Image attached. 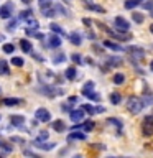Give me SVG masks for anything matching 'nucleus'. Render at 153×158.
Masks as SVG:
<instances>
[{
  "instance_id": "nucleus-1",
  "label": "nucleus",
  "mask_w": 153,
  "mask_h": 158,
  "mask_svg": "<svg viewBox=\"0 0 153 158\" xmlns=\"http://www.w3.org/2000/svg\"><path fill=\"white\" fill-rule=\"evenodd\" d=\"M143 107H145V104H143L142 97H137V96H130L127 101V109L130 110L132 114H140L143 110Z\"/></svg>"
},
{
  "instance_id": "nucleus-31",
  "label": "nucleus",
  "mask_w": 153,
  "mask_h": 158,
  "mask_svg": "<svg viewBox=\"0 0 153 158\" xmlns=\"http://www.w3.org/2000/svg\"><path fill=\"white\" fill-rule=\"evenodd\" d=\"M137 5H142V0H127V2H125V8L132 10V8H135Z\"/></svg>"
},
{
  "instance_id": "nucleus-39",
  "label": "nucleus",
  "mask_w": 153,
  "mask_h": 158,
  "mask_svg": "<svg viewBox=\"0 0 153 158\" xmlns=\"http://www.w3.org/2000/svg\"><path fill=\"white\" fill-rule=\"evenodd\" d=\"M10 142L20 143V145H25V138H22V137H10Z\"/></svg>"
},
{
  "instance_id": "nucleus-48",
  "label": "nucleus",
  "mask_w": 153,
  "mask_h": 158,
  "mask_svg": "<svg viewBox=\"0 0 153 158\" xmlns=\"http://www.w3.org/2000/svg\"><path fill=\"white\" fill-rule=\"evenodd\" d=\"M3 40H5V38H3V35H2V33H0V43H2V41H3Z\"/></svg>"
},
{
  "instance_id": "nucleus-27",
  "label": "nucleus",
  "mask_w": 153,
  "mask_h": 158,
  "mask_svg": "<svg viewBox=\"0 0 153 158\" xmlns=\"http://www.w3.org/2000/svg\"><path fill=\"white\" fill-rule=\"evenodd\" d=\"M77 128H82V132H91L92 128H94V122L92 120H87V122H84L82 125H79ZM76 130V128H74Z\"/></svg>"
},
{
  "instance_id": "nucleus-18",
  "label": "nucleus",
  "mask_w": 153,
  "mask_h": 158,
  "mask_svg": "<svg viewBox=\"0 0 153 158\" xmlns=\"http://www.w3.org/2000/svg\"><path fill=\"white\" fill-rule=\"evenodd\" d=\"M122 63H123V61H122L120 58H115V56L107 58V64H109V68H118Z\"/></svg>"
},
{
  "instance_id": "nucleus-14",
  "label": "nucleus",
  "mask_w": 153,
  "mask_h": 158,
  "mask_svg": "<svg viewBox=\"0 0 153 158\" xmlns=\"http://www.w3.org/2000/svg\"><path fill=\"white\" fill-rule=\"evenodd\" d=\"M64 76H66V79H69V81H74V79L77 77V71L74 66H69L66 71H64Z\"/></svg>"
},
{
  "instance_id": "nucleus-23",
  "label": "nucleus",
  "mask_w": 153,
  "mask_h": 158,
  "mask_svg": "<svg viewBox=\"0 0 153 158\" xmlns=\"http://www.w3.org/2000/svg\"><path fill=\"white\" fill-rule=\"evenodd\" d=\"M127 51H130L133 56H137V58H143V49L142 48H137V46H130V48H127Z\"/></svg>"
},
{
  "instance_id": "nucleus-16",
  "label": "nucleus",
  "mask_w": 153,
  "mask_h": 158,
  "mask_svg": "<svg viewBox=\"0 0 153 158\" xmlns=\"http://www.w3.org/2000/svg\"><path fill=\"white\" fill-rule=\"evenodd\" d=\"M104 46L105 48H109V49H112V51H115V53H120V51H123V48L120 46V44H115V43H112V41H104Z\"/></svg>"
},
{
  "instance_id": "nucleus-17",
  "label": "nucleus",
  "mask_w": 153,
  "mask_h": 158,
  "mask_svg": "<svg viewBox=\"0 0 153 158\" xmlns=\"http://www.w3.org/2000/svg\"><path fill=\"white\" fill-rule=\"evenodd\" d=\"M35 147L39 150H53L56 147V143H44V142H35Z\"/></svg>"
},
{
  "instance_id": "nucleus-3",
  "label": "nucleus",
  "mask_w": 153,
  "mask_h": 158,
  "mask_svg": "<svg viewBox=\"0 0 153 158\" xmlns=\"http://www.w3.org/2000/svg\"><path fill=\"white\" fill-rule=\"evenodd\" d=\"M35 118H36L38 122H49V118H51V114H49L48 109L44 107H39L35 110Z\"/></svg>"
},
{
  "instance_id": "nucleus-51",
  "label": "nucleus",
  "mask_w": 153,
  "mask_h": 158,
  "mask_svg": "<svg viewBox=\"0 0 153 158\" xmlns=\"http://www.w3.org/2000/svg\"><path fill=\"white\" fill-rule=\"evenodd\" d=\"M72 158H82L81 155H76V156H72Z\"/></svg>"
},
{
  "instance_id": "nucleus-46",
  "label": "nucleus",
  "mask_w": 153,
  "mask_h": 158,
  "mask_svg": "<svg viewBox=\"0 0 153 158\" xmlns=\"http://www.w3.org/2000/svg\"><path fill=\"white\" fill-rule=\"evenodd\" d=\"M82 23H84V25H87V27L91 28V20H89V18H82Z\"/></svg>"
},
{
  "instance_id": "nucleus-10",
  "label": "nucleus",
  "mask_w": 153,
  "mask_h": 158,
  "mask_svg": "<svg viewBox=\"0 0 153 158\" xmlns=\"http://www.w3.org/2000/svg\"><path fill=\"white\" fill-rule=\"evenodd\" d=\"M74 140H86V133H82V132H76V130H72L71 133L68 135V142L71 143Z\"/></svg>"
},
{
  "instance_id": "nucleus-47",
  "label": "nucleus",
  "mask_w": 153,
  "mask_h": 158,
  "mask_svg": "<svg viewBox=\"0 0 153 158\" xmlns=\"http://www.w3.org/2000/svg\"><path fill=\"white\" fill-rule=\"evenodd\" d=\"M22 2H23L25 5H30V3H31V2H33V0H22Z\"/></svg>"
},
{
  "instance_id": "nucleus-42",
  "label": "nucleus",
  "mask_w": 153,
  "mask_h": 158,
  "mask_svg": "<svg viewBox=\"0 0 153 158\" xmlns=\"http://www.w3.org/2000/svg\"><path fill=\"white\" fill-rule=\"evenodd\" d=\"M87 97H89V99H91V101H97V102H99V101H101V96H99V94H97L96 91H94V92H91V94H89V96H87Z\"/></svg>"
},
{
  "instance_id": "nucleus-12",
  "label": "nucleus",
  "mask_w": 153,
  "mask_h": 158,
  "mask_svg": "<svg viewBox=\"0 0 153 158\" xmlns=\"http://www.w3.org/2000/svg\"><path fill=\"white\" fill-rule=\"evenodd\" d=\"M10 123H12L13 127H23L25 117L23 115H12V117H10Z\"/></svg>"
},
{
  "instance_id": "nucleus-7",
  "label": "nucleus",
  "mask_w": 153,
  "mask_h": 158,
  "mask_svg": "<svg viewBox=\"0 0 153 158\" xmlns=\"http://www.w3.org/2000/svg\"><path fill=\"white\" fill-rule=\"evenodd\" d=\"M20 104H23V99H20V97H7L2 101V106L5 107H17Z\"/></svg>"
},
{
  "instance_id": "nucleus-20",
  "label": "nucleus",
  "mask_w": 153,
  "mask_h": 158,
  "mask_svg": "<svg viewBox=\"0 0 153 158\" xmlns=\"http://www.w3.org/2000/svg\"><path fill=\"white\" fill-rule=\"evenodd\" d=\"M109 99H110V104H112V106H118V104L122 102V96H120V92H112Z\"/></svg>"
},
{
  "instance_id": "nucleus-41",
  "label": "nucleus",
  "mask_w": 153,
  "mask_h": 158,
  "mask_svg": "<svg viewBox=\"0 0 153 158\" xmlns=\"http://www.w3.org/2000/svg\"><path fill=\"white\" fill-rule=\"evenodd\" d=\"M142 7L151 12V10H153V0H148V2H142Z\"/></svg>"
},
{
  "instance_id": "nucleus-53",
  "label": "nucleus",
  "mask_w": 153,
  "mask_h": 158,
  "mask_svg": "<svg viewBox=\"0 0 153 158\" xmlns=\"http://www.w3.org/2000/svg\"><path fill=\"white\" fill-rule=\"evenodd\" d=\"M109 158H117V156H109Z\"/></svg>"
},
{
  "instance_id": "nucleus-25",
  "label": "nucleus",
  "mask_w": 153,
  "mask_h": 158,
  "mask_svg": "<svg viewBox=\"0 0 153 158\" xmlns=\"http://www.w3.org/2000/svg\"><path fill=\"white\" fill-rule=\"evenodd\" d=\"M10 73V68H8V63L5 61V59H0V74L5 76V74Z\"/></svg>"
},
{
  "instance_id": "nucleus-49",
  "label": "nucleus",
  "mask_w": 153,
  "mask_h": 158,
  "mask_svg": "<svg viewBox=\"0 0 153 158\" xmlns=\"http://www.w3.org/2000/svg\"><path fill=\"white\" fill-rule=\"evenodd\" d=\"M150 69H151V71H153V61L150 63Z\"/></svg>"
},
{
  "instance_id": "nucleus-15",
  "label": "nucleus",
  "mask_w": 153,
  "mask_h": 158,
  "mask_svg": "<svg viewBox=\"0 0 153 158\" xmlns=\"http://www.w3.org/2000/svg\"><path fill=\"white\" fill-rule=\"evenodd\" d=\"M94 86H96V84H94L92 81H89V82H86V84H84V86H82V96H89V94H91V92H94Z\"/></svg>"
},
{
  "instance_id": "nucleus-37",
  "label": "nucleus",
  "mask_w": 153,
  "mask_h": 158,
  "mask_svg": "<svg viewBox=\"0 0 153 158\" xmlns=\"http://www.w3.org/2000/svg\"><path fill=\"white\" fill-rule=\"evenodd\" d=\"M38 3H39V8H48V7H53V3H51V0H38Z\"/></svg>"
},
{
  "instance_id": "nucleus-54",
  "label": "nucleus",
  "mask_w": 153,
  "mask_h": 158,
  "mask_svg": "<svg viewBox=\"0 0 153 158\" xmlns=\"http://www.w3.org/2000/svg\"><path fill=\"white\" fill-rule=\"evenodd\" d=\"M64 2H69V0H64Z\"/></svg>"
},
{
  "instance_id": "nucleus-19",
  "label": "nucleus",
  "mask_w": 153,
  "mask_h": 158,
  "mask_svg": "<svg viewBox=\"0 0 153 158\" xmlns=\"http://www.w3.org/2000/svg\"><path fill=\"white\" fill-rule=\"evenodd\" d=\"M107 123H110V125L117 127V130H118V132H120V130H122V127H123L122 120H118L117 117H110V118H107Z\"/></svg>"
},
{
  "instance_id": "nucleus-45",
  "label": "nucleus",
  "mask_w": 153,
  "mask_h": 158,
  "mask_svg": "<svg viewBox=\"0 0 153 158\" xmlns=\"http://www.w3.org/2000/svg\"><path fill=\"white\" fill-rule=\"evenodd\" d=\"M68 102H71V104H76V102H77V97H76V96H71V97L68 99Z\"/></svg>"
},
{
  "instance_id": "nucleus-13",
  "label": "nucleus",
  "mask_w": 153,
  "mask_h": 158,
  "mask_svg": "<svg viewBox=\"0 0 153 158\" xmlns=\"http://www.w3.org/2000/svg\"><path fill=\"white\" fill-rule=\"evenodd\" d=\"M20 48H22V51L23 53H31L33 51V46H31V43H30V40H20Z\"/></svg>"
},
{
  "instance_id": "nucleus-34",
  "label": "nucleus",
  "mask_w": 153,
  "mask_h": 158,
  "mask_svg": "<svg viewBox=\"0 0 153 158\" xmlns=\"http://www.w3.org/2000/svg\"><path fill=\"white\" fill-rule=\"evenodd\" d=\"M81 109H84V112L91 114V115H94V114H96V107L91 106V104H82V107H81Z\"/></svg>"
},
{
  "instance_id": "nucleus-52",
  "label": "nucleus",
  "mask_w": 153,
  "mask_h": 158,
  "mask_svg": "<svg viewBox=\"0 0 153 158\" xmlns=\"http://www.w3.org/2000/svg\"><path fill=\"white\" fill-rule=\"evenodd\" d=\"M150 15H151V17H153V10H151V12H150Z\"/></svg>"
},
{
  "instance_id": "nucleus-50",
  "label": "nucleus",
  "mask_w": 153,
  "mask_h": 158,
  "mask_svg": "<svg viewBox=\"0 0 153 158\" xmlns=\"http://www.w3.org/2000/svg\"><path fill=\"white\" fill-rule=\"evenodd\" d=\"M150 31L153 33V25H150Z\"/></svg>"
},
{
  "instance_id": "nucleus-32",
  "label": "nucleus",
  "mask_w": 153,
  "mask_h": 158,
  "mask_svg": "<svg viewBox=\"0 0 153 158\" xmlns=\"http://www.w3.org/2000/svg\"><path fill=\"white\" fill-rule=\"evenodd\" d=\"M30 18H33V12H31V8H28V10H25V12L20 13V20H30Z\"/></svg>"
},
{
  "instance_id": "nucleus-43",
  "label": "nucleus",
  "mask_w": 153,
  "mask_h": 158,
  "mask_svg": "<svg viewBox=\"0 0 153 158\" xmlns=\"http://www.w3.org/2000/svg\"><path fill=\"white\" fill-rule=\"evenodd\" d=\"M23 153H25V155H27V156H30V158H39L38 155H35V153H31V152H30V150H25Z\"/></svg>"
},
{
  "instance_id": "nucleus-30",
  "label": "nucleus",
  "mask_w": 153,
  "mask_h": 158,
  "mask_svg": "<svg viewBox=\"0 0 153 158\" xmlns=\"http://www.w3.org/2000/svg\"><path fill=\"white\" fill-rule=\"evenodd\" d=\"M64 61H66V54L64 53H58V54L53 56V63L54 64H59V63H64Z\"/></svg>"
},
{
  "instance_id": "nucleus-24",
  "label": "nucleus",
  "mask_w": 153,
  "mask_h": 158,
  "mask_svg": "<svg viewBox=\"0 0 153 158\" xmlns=\"http://www.w3.org/2000/svg\"><path fill=\"white\" fill-rule=\"evenodd\" d=\"M86 7L89 10H92V12H97V13H105V10H104V7H101V5H96V3H86Z\"/></svg>"
},
{
  "instance_id": "nucleus-29",
  "label": "nucleus",
  "mask_w": 153,
  "mask_h": 158,
  "mask_svg": "<svg viewBox=\"0 0 153 158\" xmlns=\"http://www.w3.org/2000/svg\"><path fill=\"white\" fill-rule=\"evenodd\" d=\"M12 66H17V68L25 66V59L20 58V56H13V58H12Z\"/></svg>"
},
{
  "instance_id": "nucleus-2",
  "label": "nucleus",
  "mask_w": 153,
  "mask_h": 158,
  "mask_svg": "<svg viewBox=\"0 0 153 158\" xmlns=\"http://www.w3.org/2000/svg\"><path fill=\"white\" fill-rule=\"evenodd\" d=\"M142 133L143 135H153V115H147L142 120Z\"/></svg>"
},
{
  "instance_id": "nucleus-40",
  "label": "nucleus",
  "mask_w": 153,
  "mask_h": 158,
  "mask_svg": "<svg viewBox=\"0 0 153 158\" xmlns=\"http://www.w3.org/2000/svg\"><path fill=\"white\" fill-rule=\"evenodd\" d=\"M71 59H72V61H74V63H76V64H82V61H84V59H82L81 56H79V54H77V53H74V54H72V56H71Z\"/></svg>"
},
{
  "instance_id": "nucleus-44",
  "label": "nucleus",
  "mask_w": 153,
  "mask_h": 158,
  "mask_svg": "<svg viewBox=\"0 0 153 158\" xmlns=\"http://www.w3.org/2000/svg\"><path fill=\"white\" fill-rule=\"evenodd\" d=\"M102 112H105V107H102V106L96 107V114H102Z\"/></svg>"
},
{
  "instance_id": "nucleus-26",
  "label": "nucleus",
  "mask_w": 153,
  "mask_h": 158,
  "mask_svg": "<svg viewBox=\"0 0 153 158\" xmlns=\"http://www.w3.org/2000/svg\"><path fill=\"white\" fill-rule=\"evenodd\" d=\"M49 30H51L54 35H59V36H61V35H64V30L59 27L58 23H51V25H49Z\"/></svg>"
},
{
  "instance_id": "nucleus-36",
  "label": "nucleus",
  "mask_w": 153,
  "mask_h": 158,
  "mask_svg": "<svg viewBox=\"0 0 153 158\" xmlns=\"http://www.w3.org/2000/svg\"><path fill=\"white\" fill-rule=\"evenodd\" d=\"M17 25H18V20L12 18V20L8 22V25H7V30H8V31H13V30L17 28Z\"/></svg>"
},
{
  "instance_id": "nucleus-22",
  "label": "nucleus",
  "mask_w": 153,
  "mask_h": 158,
  "mask_svg": "<svg viewBox=\"0 0 153 158\" xmlns=\"http://www.w3.org/2000/svg\"><path fill=\"white\" fill-rule=\"evenodd\" d=\"M114 84H115V86H120V84H123L125 82V76H123L122 73H117V74H114Z\"/></svg>"
},
{
  "instance_id": "nucleus-8",
  "label": "nucleus",
  "mask_w": 153,
  "mask_h": 158,
  "mask_svg": "<svg viewBox=\"0 0 153 158\" xmlns=\"http://www.w3.org/2000/svg\"><path fill=\"white\" fill-rule=\"evenodd\" d=\"M69 43L74 44V46H81L82 44V35L79 33V31H72V33H69Z\"/></svg>"
},
{
  "instance_id": "nucleus-4",
  "label": "nucleus",
  "mask_w": 153,
  "mask_h": 158,
  "mask_svg": "<svg viewBox=\"0 0 153 158\" xmlns=\"http://www.w3.org/2000/svg\"><path fill=\"white\" fill-rule=\"evenodd\" d=\"M114 22H115V28H117L120 33H127L128 30H130V23H128L123 17H115V20H114Z\"/></svg>"
},
{
  "instance_id": "nucleus-33",
  "label": "nucleus",
  "mask_w": 153,
  "mask_h": 158,
  "mask_svg": "<svg viewBox=\"0 0 153 158\" xmlns=\"http://www.w3.org/2000/svg\"><path fill=\"white\" fill-rule=\"evenodd\" d=\"M132 20H133L135 23H138V25H140V23H143V20H145V18H143V15H142V13H138V12H133V13H132Z\"/></svg>"
},
{
  "instance_id": "nucleus-11",
  "label": "nucleus",
  "mask_w": 153,
  "mask_h": 158,
  "mask_svg": "<svg viewBox=\"0 0 153 158\" xmlns=\"http://www.w3.org/2000/svg\"><path fill=\"white\" fill-rule=\"evenodd\" d=\"M51 127H53V130H54V132H58V133H61V132L66 130V123H64V122L61 120V118L54 120V122L51 123Z\"/></svg>"
},
{
  "instance_id": "nucleus-35",
  "label": "nucleus",
  "mask_w": 153,
  "mask_h": 158,
  "mask_svg": "<svg viewBox=\"0 0 153 158\" xmlns=\"http://www.w3.org/2000/svg\"><path fill=\"white\" fill-rule=\"evenodd\" d=\"M2 49H3V53L10 54V53H13V51H15V46H13L12 43H5L3 46H2Z\"/></svg>"
},
{
  "instance_id": "nucleus-9",
  "label": "nucleus",
  "mask_w": 153,
  "mask_h": 158,
  "mask_svg": "<svg viewBox=\"0 0 153 158\" xmlns=\"http://www.w3.org/2000/svg\"><path fill=\"white\" fill-rule=\"evenodd\" d=\"M61 38H59V35H49V38H48V46L49 48H59L61 46Z\"/></svg>"
},
{
  "instance_id": "nucleus-21",
  "label": "nucleus",
  "mask_w": 153,
  "mask_h": 158,
  "mask_svg": "<svg viewBox=\"0 0 153 158\" xmlns=\"http://www.w3.org/2000/svg\"><path fill=\"white\" fill-rule=\"evenodd\" d=\"M142 101H143V104H145V107H148V106H151V104H153V94H151L150 91H147L145 94H143Z\"/></svg>"
},
{
  "instance_id": "nucleus-38",
  "label": "nucleus",
  "mask_w": 153,
  "mask_h": 158,
  "mask_svg": "<svg viewBox=\"0 0 153 158\" xmlns=\"http://www.w3.org/2000/svg\"><path fill=\"white\" fill-rule=\"evenodd\" d=\"M48 137H49V133L48 132H41V133H39V135H38V138H36V140H35V142H44V140H48Z\"/></svg>"
},
{
  "instance_id": "nucleus-6",
  "label": "nucleus",
  "mask_w": 153,
  "mask_h": 158,
  "mask_svg": "<svg viewBox=\"0 0 153 158\" xmlns=\"http://www.w3.org/2000/svg\"><path fill=\"white\" fill-rule=\"evenodd\" d=\"M12 15H13V3L12 2H7L2 8H0V17L10 20V18H12Z\"/></svg>"
},
{
  "instance_id": "nucleus-28",
  "label": "nucleus",
  "mask_w": 153,
  "mask_h": 158,
  "mask_svg": "<svg viewBox=\"0 0 153 158\" xmlns=\"http://www.w3.org/2000/svg\"><path fill=\"white\" fill-rule=\"evenodd\" d=\"M41 12H43V15H44L46 18H51V17H54V15H56V8H54V7H48V8H43Z\"/></svg>"
},
{
  "instance_id": "nucleus-5",
  "label": "nucleus",
  "mask_w": 153,
  "mask_h": 158,
  "mask_svg": "<svg viewBox=\"0 0 153 158\" xmlns=\"http://www.w3.org/2000/svg\"><path fill=\"white\" fill-rule=\"evenodd\" d=\"M84 117H86L84 109H74V110L69 112V118H71L72 122H82Z\"/></svg>"
}]
</instances>
